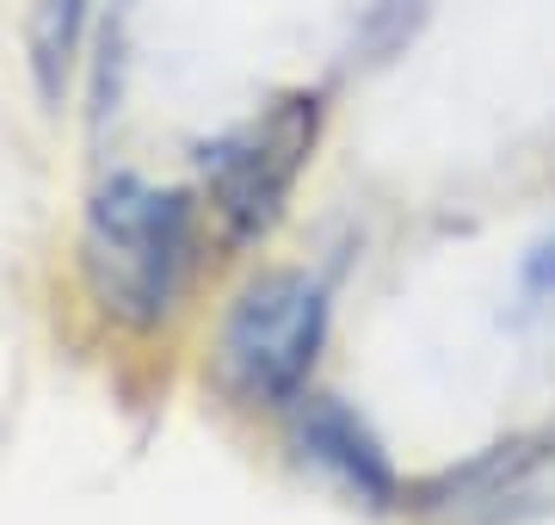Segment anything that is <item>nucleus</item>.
<instances>
[{
    "label": "nucleus",
    "instance_id": "obj_1",
    "mask_svg": "<svg viewBox=\"0 0 555 525\" xmlns=\"http://www.w3.org/2000/svg\"><path fill=\"white\" fill-rule=\"evenodd\" d=\"M192 204L137 174H112L87 204L80 272L93 304L124 328H160L192 279Z\"/></svg>",
    "mask_w": 555,
    "mask_h": 525
},
{
    "label": "nucleus",
    "instance_id": "obj_2",
    "mask_svg": "<svg viewBox=\"0 0 555 525\" xmlns=\"http://www.w3.org/2000/svg\"><path fill=\"white\" fill-rule=\"evenodd\" d=\"M321 341H327V284L315 272H259L235 297L217 341L222 384L241 402H297L309 384Z\"/></svg>",
    "mask_w": 555,
    "mask_h": 525
},
{
    "label": "nucleus",
    "instance_id": "obj_3",
    "mask_svg": "<svg viewBox=\"0 0 555 525\" xmlns=\"http://www.w3.org/2000/svg\"><path fill=\"white\" fill-rule=\"evenodd\" d=\"M315 124H321L315 93H291V100L266 105L254 124L217 137L198 155L204 192H210V210L222 217L229 242H259L284 217V199H291V185H297L302 162L315 149Z\"/></svg>",
    "mask_w": 555,
    "mask_h": 525
},
{
    "label": "nucleus",
    "instance_id": "obj_4",
    "mask_svg": "<svg viewBox=\"0 0 555 525\" xmlns=\"http://www.w3.org/2000/svg\"><path fill=\"white\" fill-rule=\"evenodd\" d=\"M302 464H315L321 476H334L339 488H352L358 501L389 507L396 501V470L389 451L377 445V433L358 421L339 396H297V421H291Z\"/></svg>",
    "mask_w": 555,
    "mask_h": 525
},
{
    "label": "nucleus",
    "instance_id": "obj_5",
    "mask_svg": "<svg viewBox=\"0 0 555 525\" xmlns=\"http://www.w3.org/2000/svg\"><path fill=\"white\" fill-rule=\"evenodd\" d=\"M87 20H93V0H38L31 7V75H38L43 105H62V93H68Z\"/></svg>",
    "mask_w": 555,
    "mask_h": 525
},
{
    "label": "nucleus",
    "instance_id": "obj_6",
    "mask_svg": "<svg viewBox=\"0 0 555 525\" xmlns=\"http://www.w3.org/2000/svg\"><path fill=\"white\" fill-rule=\"evenodd\" d=\"M518 284H525V297H555V229L531 247V254H525Z\"/></svg>",
    "mask_w": 555,
    "mask_h": 525
}]
</instances>
